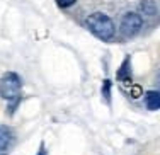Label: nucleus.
I'll return each instance as SVG.
<instances>
[{
    "instance_id": "10",
    "label": "nucleus",
    "mask_w": 160,
    "mask_h": 155,
    "mask_svg": "<svg viewBox=\"0 0 160 155\" xmlns=\"http://www.w3.org/2000/svg\"><path fill=\"white\" fill-rule=\"evenodd\" d=\"M56 3H58V7H62V9H68V7H72L73 3H77V0H56Z\"/></svg>"
},
{
    "instance_id": "6",
    "label": "nucleus",
    "mask_w": 160,
    "mask_h": 155,
    "mask_svg": "<svg viewBox=\"0 0 160 155\" xmlns=\"http://www.w3.org/2000/svg\"><path fill=\"white\" fill-rule=\"evenodd\" d=\"M145 108L148 111H158L160 109V92L158 90H148L145 94Z\"/></svg>"
},
{
    "instance_id": "9",
    "label": "nucleus",
    "mask_w": 160,
    "mask_h": 155,
    "mask_svg": "<svg viewBox=\"0 0 160 155\" xmlns=\"http://www.w3.org/2000/svg\"><path fill=\"white\" fill-rule=\"evenodd\" d=\"M111 80L109 78H104L102 82V97H104L106 102H111Z\"/></svg>"
},
{
    "instance_id": "8",
    "label": "nucleus",
    "mask_w": 160,
    "mask_h": 155,
    "mask_svg": "<svg viewBox=\"0 0 160 155\" xmlns=\"http://www.w3.org/2000/svg\"><path fill=\"white\" fill-rule=\"evenodd\" d=\"M142 12L147 16H153L157 12V5L153 3V0H142Z\"/></svg>"
},
{
    "instance_id": "5",
    "label": "nucleus",
    "mask_w": 160,
    "mask_h": 155,
    "mask_svg": "<svg viewBox=\"0 0 160 155\" xmlns=\"http://www.w3.org/2000/svg\"><path fill=\"white\" fill-rule=\"evenodd\" d=\"M14 143V131L7 124H0V152H5Z\"/></svg>"
},
{
    "instance_id": "2",
    "label": "nucleus",
    "mask_w": 160,
    "mask_h": 155,
    "mask_svg": "<svg viewBox=\"0 0 160 155\" xmlns=\"http://www.w3.org/2000/svg\"><path fill=\"white\" fill-rule=\"evenodd\" d=\"M22 89V80L16 72H7L0 77V97L5 101L17 99Z\"/></svg>"
},
{
    "instance_id": "12",
    "label": "nucleus",
    "mask_w": 160,
    "mask_h": 155,
    "mask_svg": "<svg viewBox=\"0 0 160 155\" xmlns=\"http://www.w3.org/2000/svg\"><path fill=\"white\" fill-rule=\"evenodd\" d=\"M0 155H5V153H0Z\"/></svg>"
},
{
    "instance_id": "7",
    "label": "nucleus",
    "mask_w": 160,
    "mask_h": 155,
    "mask_svg": "<svg viewBox=\"0 0 160 155\" xmlns=\"http://www.w3.org/2000/svg\"><path fill=\"white\" fill-rule=\"evenodd\" d=\"M121 85H123V92H124V94H128V96L131 97V99H138V97L143 94L142 87H140L138 84L128 82V84H121Z\"/></svg>"
},
{
    "instance_id": "4",
    "label": "nucleus",
    "mask_w": 160,
    "mask_h": 155,
    "mask_svg": "<svg viewBox=\"0 0 160 155\" xmlns=\"http://www.w3.org/2000/svg\"><path fill=\"white\" fill-rule=\"evenodd\" d=\"M133 78V72H131V58L126 56L124 58V62L121 63V67L118 68L116 72V80L119 82V84H128V82H131Z\"/></svg>"
},
{
    "instance_id": "3",
    "label": "nucleus",
    "mask_w": 160,
    "mask_h": 155,
    "mask_svg": "<svg viewBox=\"0 0 160 155\" xmlns=\"http://www.w3.org/2000/svg\"><path fill=\"white\" fill-rule=\"evenodd\" d=\"M143 28V17L135 10H129L123 17H121V24H119V32L124 38H135L142 31Z\"/></svg>"
},
{
    "instance_id": "11",
    "label": "nucleus",
    "mask_w": 160,
    "mask_h": 155,
    "mask_svg": "<svg viewBox=\"0 0 160 155\" xmlns=\"http://www.w3.org/2000/svg\"><path fill=\"white\" fill-rule=\"evenodd\" d=\"M38 155H44V153H43V152H39V153H38Z\"/></svg>"
},
{
    "instance_id": "1",
    "label": "nucleus",
    "mask_w": 160,
    "mask_h": 155,
    "mask_svg": "<svg viewBox=\"0 0 160 155\" xmlns=\"http://www.w3.org/2000/svg\"><path fill=\"white\" fill-rule=\"evenodd\" d=\"M85 26L97 39L101 41H111L116 34V26L112 19L102 12H94L85 19Z\"/></svg>"
}]
</instances>
